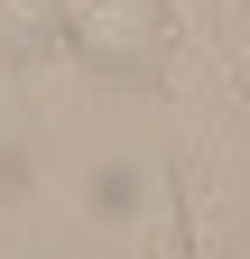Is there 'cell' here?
I'll list each match as a JSON object with an SVG mask.
<instances>
[{"mask_svg":"<svg viewBox=\"0 0 250 259\" xmlns=\"http://www.w3.org/2000/svg\"><path fill=\"white\" fill-rule=\"evenodd\" d=\"M65 47L93 56L102 74H148L167 56V0H56Z\"/></svg>","mask_w":250,"mask_h":259,"instance_id":"obj_1","label":"cell"},{"mask_svg":"<svg viewBox=\"0 0 250 259\" xmlns=\"http://www.w3.org/2000/svg\"><path fill=\"white\" fill-rule=\"evenodd\" d=\"M37 47H65L56 0H0V56H37Z\"/></svg>","mask_w":250,"mask_h":259,"instance_id":"obj_2","label":"cell"}]
</instances>
